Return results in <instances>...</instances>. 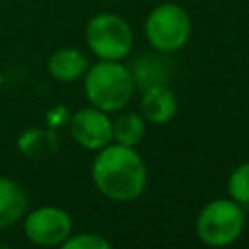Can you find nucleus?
Listing matches in <instances>:
<instances>
[{"mask_svg":"<svg viewBox=\"0 0 249 249\" xmlns=\"http://www.w3.org/2000/svg\"><path fill=\"white\" fill-rule=\"evenodd\" d=\"M191 29L193 23L189 12L175 2L158 4L148 14L144 23V35L148 43L160 53L181 51L191 37Z\"/></svg>","mask_w":249,"mask_h":249,"instance_id":"nucleus-4","label":"nucleus"},{"mask_svg":"<svg viewBox=\"0 0 249 249\" xmlns=\"http://www.w3.org/2000/svg\"><path fill=\"white\" fill-rule=\"evenodd\" d=\"M84 91L89 105L113 113L132 99L134 74L121 60H99L84 74Z\"/></svg>","mask_w":249,"mask_h":249,"instance_id":"nucleus-2","label":"nucleus"},{"mask_svg":"<svg viewBox=\"0 0 249 249\" xmlns=\"http://www.w3.org/2000/svg\"><path fill=\"white\" fill-rule=\"evenodd\" d=\"M70 134L74 142L86 150H101L113 142L111 119L97 107H82L70 117Z\"/></svg>","mask_w":249,"mask_h":249,"instance_id":"nucleus-7","label":"nucleus"},{"mask_svg":"<svg viewBox=\"0 0 249 249\" xmlns=\"http://www.w3.org/2000/svg\"><path fill=\"white\" fill-rule=\"evenodd\" d=\"M86 43L99 60H123L132 51L134 35L124 18L113 12H101L88 21Z\"/></svg>","mask_w":249,"mask_h":249,"instance_id":"nucleus-5","label":"nucleus"},{"mask_svg":"<svg viewBox=\"0 0 249 249\" xmlns=\"http://www.w3.org/2000/svg\"><path fill=\"white\" fill-rule=\"evenodd\" d=\"M140 113L152 124H167L177 115V97L165 84H152L144 88L140 97Z\"/></svg>","mask_w":249,"mask_h":249,"instance_id":"nucleus-8","label":"nucleus"},{"mask_svg":"<svg viewBox=\"0 0 249 249\" xmlns=\"http://www.w3.org/2000/svg\"><path fill=\"white\" fill-rule=\"evenodd\" d=\"M25 237L39 247H54L60 245L72 233V218L64 208L58 206H39L25 214L23 220Z\"/></svg>","mask_w":249,"mask_h":249,"instance_id":"nucleus-6","label":"nucleus"},{"mask_svg":"<svg viewBox=\"0 0 249 249\" xmlns=\"http://www.w3.org/2000/svg\"><path fill=\"white\" fill-rule=\"evenodd\" d=\"M27 212V195L23 187L0 175V230L18 224Z\"/></svg>","mask_w":249,"mask_h":249,"instance_id":"nucleus-10","label":"nucleus"},{"mask_svg":"<svg viewBox=\"0 0 249 249\" xmlns=\"http://www.w3.org/2000/svg\"><path fill=\"white\" fill-rule=\"evenodd\" d=\"M111 134H113V142L134 148L142 142L146 134V121L136 113L124 111L111 121Z\"/></svg>","mask_w":249,"mask_h":249,"instance_id":"nucleus-12","label":"nucleus"},{"mask_svg":"<svg viewBox=\"0 0 249 249\" xmlns=\"http://www.w3.org/2000/svg\"><path fill=\"white\" fill-rule=\"evenodd\" d=\"M91 179L95 189L109 200L128 202L138 198L148 183V169L140 154L132 146L109 142L97 150L91 163Z\"/></svg>","mask_w":249,"mask_h":249,"instance_id":"nucleus-1","label":"nucleus"},{"mask_svg":"<svg viewBox=\"0 0 249 249\" xmlns=\"http://www.w3.org/2000/svg\"><path fill=\"white\" fill-rule=\"evenodd\" d=\"M18 150L27 160H45L56 154L58 136L51 128L31 126V128H25L18 136Z\"/></svg>","mask_w":249,"mask_h":249,"instance_id":"nucleus-11","label":"nucleus"},{"mask_svg":"<svg viewBox=\"0 0 249 249\" xmlns=\"http://www.w3.org/2000/svg\"><path fill=\"white\" fill-rule=\"evenodd\" d=\"M228 195L239 204H249V161L231 169L228 177Z\"/></svg>","mask_w":249,"mask_h":249,"instance_id":"nucleus-13","label":"nucleus"},{"mask_svg":"<svg viewBox=\"0 0 249 249\" xmlns=\"http://www.w3.org/2000/svg\"><path fill=\"white\" fill-rule=\"evenodd\" d=\"M88 66H89L88 56L80 49H74V47H60L47 60L49 74L56 82H62V84L84 78Z\"/></svg>","mask_w":249,"mask_h":249,"instance_id":"nucleus-9","label":"nucleus"},{"mask_svg":"<svg viewBox=\"0 0 249 249\" xmlns=\"http://www.w3.org/2000/svg\"><path fill=\"white\" fill-rule=\"evenodd\" d=\"M243 226L245 214L239 202L231 198H214L198 212L196 235L204 245L226 247L241 235Z\"/></svg>","mask_w":249,"mask_h":249,"instance_id":"nucleus-3","label":"nucleus"},{"mask_svg":"<svg viewBox=\"0 0 249 249\" xmlns=\"http://www.w3.org/2000/svg\"><path fill=\"white\" fill-rule=\"evenodd\" d=\"M64 249H111V241L99 233H70V237L62 243Z\"/></svg>","mask_w":249,"mask_h":249,"instance_id":"nucleus-14","label":"nucleus"}]
</instances>
